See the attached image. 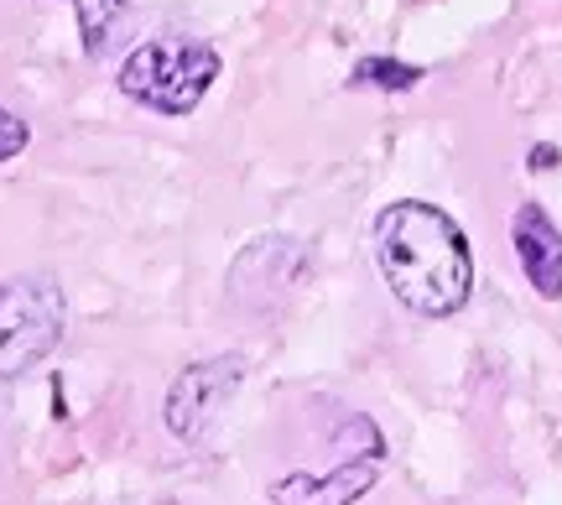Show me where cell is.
<instances>
[{"instance_id": "9c48e42d", "label": "cell", "mask_w": 562, "mask_h": 505, "mask_svg": "<svg viewBox=\"0 0 562 505\" xmlns=\"http://www.w3.org/2000/svg\"><path fill=\"white\" fill-rule=\"evenodd\" d=\"M355 83H370V89H391V94H402V89H417L422 83V68L396 63V58H360L355 63Z\"/></svg>"}, {"instance_id": "ba28073f", "label": "cell", "mask_w": 562, "mask_h": 505, "mask_svg": "<svg viewBox=\"0 0 562 505\" xmlns=\"http://www.w3.org/2000/svg\"><path fill=\"white\" fill-rule=\"evenodd\" d=\"M74 11H79V26H83V53L100 58L125 16V0H74Z\"/></svg>"}, {"instance_id": "6da1fadb", "label": "cell", "mask_w": 562, "mask_h": 505, "mask_svg": "<svg viewBox=\"0 0 562 505\" xmlns=\"http://www.w3.org/2000/svg\"><path fill=\"white\" fill-rule=\"evenodd\" d=\"M375 266L396 292V303L422 318H453L474 292L469 240L459 220H448L438 203H385L375 220Z\"/></svg>"}, {"instance_id": "3957f363", "label": "cell", "mask_w": 562, "mask_h": 505, "mask_svg": "<svg viewBox=\"0 0 562 505\" xmlns=\"http://www.w3.org/2000/svg\"><path fill=\"white\" fill-rule=\"evenodd\" d=\"M63 339V292L53 282H0V381H11Z\"/></svg>"}, {"instance_id": "5b68a950", "label": "cell", "mask_w": 562, "mask_h": 505, "mask_svg": "<svg viewBox=\"0 0 562 505\" xmlns=\"http://www.w3.org/2000/svg\"><path fill=\"white\" fill-rule=\"evenodd\" d=\"M510 245H516V261H521L526 282L537 287V298L558 303L562 298V229L552 224L542 203H521L516 220H510Z\"/></svg>"}, {"instance_id": "30bf717a", "label": "cell", "mask_w": 562, "mask_h": 505, "mask_svg": "<svg viewBox=\"0 0 562 505\" xmlns=\"http://www.w3.org/2000/svg\"><path fill=\"white\" fill-rule=\"evenodd\" d=\"M26 142H32V131H26V121H21V115H11V110L0 104V162H11V157H21V152H26Z\"/></svg>"}, {"instance_id": "7a4b0ae2", "label": "cell", "mask_w": 562, "mask_h": 505, "mask_svg": "<svg viewBox=\"0 0 562 505\" xmlns=\"http://www.w3.org/2000/svg\"><path fill=\"white\" fill-rule=\"evenodd\" d=\"M214 79H220V53L199 37L140 42L121 63V94L161 115H193Z\"/></svg>"}, {"instance_id": "8992f818", "label": "cell", "mask_w": 562, "mask_h": 505, "mask_svg": "<svg viewBox=\"0 0 562 505\" xmlns=\"http://www.w3.org/2000/svg\"><path fill=\"white\" fill-rule=\"evenodd\" d=\"M297 271H302L297 240H256L229 271V298L245 307H266L297 282Z\"/></svg>"}, {"instance_id": "52a82bcc", "label": "cell", "mask_w": 562, "mask_h": 505, "mask_svg": "<svg viewBox=\"0 0 562 505\" xmlns=\"http://www.w3.org/2000/svg\"><path fill=\"white\" fill-rule=\"evenodd\" d=\"M375 474H381V459H344L328 480H313V474L277 480L271 501L277 505H355L364 490L375 485Z\"/></svg>"}, {"instance_id": "277c9868", "label": "cell", "mask_w": 562, "mask_h": 505, "mask_svg": "<svg viewBox=\"0 0 562 505\" xmlns=\"http://www.w3.org/2000/svg\"><path fill=\"white\" fill-rule=\"evenodd\" d=\"M245 381L240 355H220V360L188 364L172 391H167V427L178 433L182 444H199L203 433L214 427V417L224 412V402L235 396V385Z\"/></svg>"}, {"instance_id": "8fae6325", "label": "cell", "mask_w": 562, "mask_h": 505, "mask_svg": "<svg viewBox=\"0 0 562 505\" xmlns=\"http://www.w3.org/2000/svg\"><path fill=\"white\" fill-rule=\"evenodd\" d=\"M531 167H537V172L558 167V146H537V152H531Z\"/></svg>"}]
</instances>
